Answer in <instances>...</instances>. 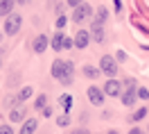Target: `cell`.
<instances>
[{"label": "cell", "instance_id": "ffe728a7", "mask_svg": "<svg viewBox=\"0 0 149 134\" xmlns=\"http://www.w3.org/2000/svg\"><path fill=\"white\" fill-rule=\"evenodd\" d=\"M70 125V114H61V116H56V127H68Z\"/></svg>", "mask_w": 149, "mask_h": 134}, {"label": "cell", "instance_id": "7c38bea8", "mask_svg": "<svg viewBox=\"0 0 149 134\" xmlns=\"http://www.w3.org/2000/svg\"><path fill=\"white\" fill-rule=\"evenodd\" d=\"M38 130V121L36 118H25L23 123H20V132L18 134H34Z\"/></svg>", "mask_w": 149, "mask_h": 134}, {"label": "cell", "instance_id": "9c48e42d", "mask_svg": "<svg viewBox=\"0 0 149 134\" xmlns=\"http://www.w3.org/2000/svg\"><path fill=\"white\" fill-rule=\"evenodd\" d=\"M88 43H91V30H77V34H74V48L84 50V48H88Z\"/></svg>", "mask_w": 149, "mask_h": 134}, {"label": "cell", "instance_id": "83f0119b", "mask_svg": "<svg viewBox=\"0 0 149 134\" xmlns=\"http://www.w3.org/2000/svg\"><path fill=\"white\" fill-rule=\"evenodd\" d=\"M81 2H86V0H65V5H68V7H77V5H81Z\"/></svg>", "mask_w": 149, "mask_h": 134}, {"label": "cell", "instance_id": "ac0fdd59", "mask_svg": "<svg viewBox=\"0 0 149 134\" xmlns=\"http://www.w3.org/2000/svg\"><path fill=\"white\" fill-rule=\"evenodd\" d=\"M147 114H149V109L147 107H138V109H136V111H133V114H131V123H140V121H142V118H147Z\"/></svg>", "mask_w": 149, "mask_h": 134}, {"label": "cell", "instance_id": "5bb4252c", "mask_svg": "<svg viewBox=\"0 0 149 134\" xmlns=\"http://www.w3.org/2000/svg\"><path fill=\"white\" fill-rule=\"evenodd\" d=\"M63 32H61V30H56V34L52 39H50V48L54 50V52H59V50H63Z\"/></svg>", "mask_w": 149, "mask_h": 134}, {"label": "cell", "instance_id": "836d02e7", "mask_svg": "<svg viewBox=\"0 0 149 134\" xmlns=\"http://www.w3.org/2000/svg\"><path fill=\"white\" fill-rule=\"evenodd\" d=\"M106 134H120V132H118V130H109Z\"/></svg>", "mask_w": 149, "mask_h": 134}, {"label": "cell", "instance_id": "4316f807", "mask_svg": "<svg viewBox=\"0 0 149 134\" xmlns=\"http://www.w3.org/2000/svg\"><path fill=\"white\" fill-rule=\"evenodd\" d=\"M0 134H16V132H14V127H11V125L5 123V125H0Z\"/></svg>", "mask_w": 149, "mask_h": 134}, {"label": "cell", "instance_id": "7a4b0ae2", "mask_svg": "<svg viewBox=\"0 0 149 134\" xmlns=\"http://www.w3.org/2000/svg\"><path fill=\"white\" fill-rule=\"evenodd\" d=\"M122 86H124V91L120 93V100L124 107H133L138 102V82L133 80V77H124L122 80Z\"/></svg>", "mask_w": 149, "mask_h": 134}, {"label": "cell", "instance_id": "f546056e", "mask_svg": "<svg viewBox=\"0 0 149 134\" xmlns=\"http://www.w3.org/2000/svg\"><path fill=\"white\" fill-rule=\"evenodd\" d=\"M70 134H91V132H88L86 127H77V130H72Z\"/></svg>", "mask_w": 149, "mask_h": 134}, {"label": "cell", "instance_id": "277c9868", "mask_svg": "<svg viewBox=\"0 0 149 134\" xmlns=\"http://www.w3.org/2000/svg\"><path fill=\"white\" fill-rule=\"evenodd\" d=\"M23 28V16H20L18 11H11L9 16H5V34L7 37H16L18 34V30Z\"/></svg>", "mask_w": 149, "mask_h": 134}, {"label": "cell", "instance_id": "603a6c76", "mask_svg": "<svg viewBox=\"0 0 149 134\" xmlns=\"http://www.w3.org/2000/svg\"><path fill=\"white\" fill-rule=\"evenodd\" d=\"M138 100H149V89L147 86H138Z\"/></svg>", "mask_w": 149, "mask_h": 134}, {"label": "cell", "instance_id": "52a82bcc", "mask_svg": "<svg viewBox=\"0 0 149 134\" xmlns=\"http://www.w3.org/2000/svg\"><path fill=\"white\" fill-rule=\"evenodd\" d=\"M86 96H88V100H91V102H93L95 107H102L104 105V91L102 89H100V86H95V84H91L88 86V91H86Z\"/></svg>", "mask_w": 149, "mask_h": 134}, {"label": "cell", "instance_id": "3957f363", "mask_svg": "<svg viewBox=\"0 0 149 134\" xmlns=\"http://www.w3.org/2000/svg\"><path fill=\"white\" fill-rule=\"evenodd\" d=\"M93 7L88 5V2H81V5H77L72 11V16H70V20H72L74 25H81L84 20H93Z\"/></svg>", "mask_w": 149, "mask_h": 134}, {"label": "cell", "instance_id": "9a60e30c", "mask_svg": "<svg viewBox=\"0 0 149 134\" xmlns=\"http://www.w3.org/2000/svg\"><path fill=\"white\" fill-rule=\"evenodd\" d=\"M81 73H84V77H88V80H97V77L102 75V71H100V66H93V64H88V66L81 68Z\"/></svg>", "mask_w": 149, "mask_h": 134}, {"label": "cell", "instance_id": "6da1fadb", "mask_svg": "<svg viewBox=\"0 0 149 134\" xmlns=\"http://www.w3.org/2000/svg\"><path fill=\"white\" fill-rule=\"evenodd\" d=\"M50 73H52L54 80L61 82V86H70V84H72V80H74V61H68V59H54Z\"/></svg>", "mask_w": 149, "mask_h": 134}, {"label": "cell", "instance_id": "f1b7e54d", "mask_svg": "<svg viewBox=\"0 0 149 134\" xmlns=\"http://www.w3.org/2000/svg\"><path fill=\"white\" fill-rule=\"evenodd\" d=\"M41 111H43V116H45V118H50V116H52V107H47V105H45Z\"/></svg>", "mask_w": 149, "mask_h": 134}, {"label": "cell", "instance_id": "8fae6325", "mask_svg": "<svg viewBox=\"0 0 149 134\" xmlns=\"http://www.w3.org/2000/svg\"><path fill=\"white\" fill-rule=\"evenodd\" d=\"M104 39H106V32H104V25H100V23H95L91 25V41H95V43H104Z\"/></svg>", "mask_w": 149, "mask_h": 134}, {"label": "cell", "instance_id": "ba28073f", "mask_svg": "<svg viewBox=\"0 0 149 134\" xmlns=\"http://www.w3.org/2000/svg\"><path fill=\"white\" fill-rule=\"evenodd\" d=\"M47 48H50V39H47V34H36L34 41H32V50H34L36 55H43Z\"/></svg>", "mask_w": 149, "mask_h": 134}, {"label": "cell", "instance_id": "e575fe53", "mask_svg": "<svg viewBox=\"0 0 149 134\" xmlns=\"http://www.w3.org/2000/svg\"><path fill=\"white\" fill-rule=\"evenodd\" d=\"M0 66H2V59H0Z\"/></svg>", "mask_w": 149, "mask_h": 134}, {"label": "cell", "instance_id": "5b68a950", "mask_svg": "<svg viewBox=\"0 0 149 134\" xmlns=\"http://www.w3.org/2000/svg\"><path fill=\"white\" fill-rule=\"evenodd\" d=\"M100 71H102V75H106V77H115L120 73L118 59L111 57V55H102V59H100Z\"/></svg>", "mask_w": 149, "mask_h": 134}, {"label": "cell", "instance_id": "4dcf8cb0", "mask_svg": "<svg viewBox=\"0 0 149 134\" xmlns=\"http://www.w3.org/2000/svg\"><path fill=\"white\" fill-rule=\"evenodd\" d=\"M129 134H147V132H142L140 127H131V130H129Z\"/></svg>", "mask_w": 149, "mask_h": 134}, {"label": "cell", "instance_id": "1f68e13d", "mask_svg": "<svg viewBox=\"0 0 149 134\" xmlns=\"http://www.w3.org/2000/svg\"><path fill=\"white\" fill-rule=\"evenodd\" d=\"M113 5H115V11L120 14V11H122V2H120V0H113Z\"/></svg>", "mask_w": 149, "mask_h": 134}, {"label": "cell", "instance_id": "4fadbf2b", "mask_svg": "<svg viewBox=\"0 0 149 134\" xmlns=\"http://www.w3.org/2000/svg\"><path fill=\"white\" fill-rule=\"evenodd\" d=\"M56 102H59V107H61V109H63L65 114H68V111L72 109V105H74V98L70 96V93H61V96H59V100H56Z\"/></svg>", "mask_w": 149, "mask_h": 134}, {"label": "cell", "instance_id": "7402d4cb", "mask_svg": "<svg viewBox=\"0 0 149 134\" xmlns=\"http://www.w3.org/2000/svg\"><path fill=\"white\" fill-rule=\"evenodd\" d=\"M16 105H18V98L16 96H7L5 102H2V107H7V109H11V107H16Z\"/></svg>", "mask_w": 149, "mask_h": 134}, {"label": "cell", "instance_id": "d590c367", "mask_svg": "<svg viewBox=\"0 0 149 134\" xmlns=\"http://www.w3.org/2000/svg\"><path fill=\"white\" fill-rule=\"evenodd\" d=\"M147 132H149V127H147Z\"/></svg>", "mask_w": 149, "mask_h": 134}, {"label": "cell", "instance_id": "d6a6232c", "mask_svg": "<svg viewBox=\"0 0 149 134\" xmlns=\"http://www.w3.org/2000/svg\"><path fill=\"white\" fill-rule=\"evenodd\" d=\"M32 0H16V5H20V7H25V5H29Z\"/></svg>", "mask_w": 149, "mask_h": 134}, {"label": "cell", "instance_id": "30bf717a", "mask_svg": "<svg viewBox=\"0 0 149 134\" xmlns=\"http://www.w3.org/2000/svg\"><path fill=\"white\" fill-rule=\"evenodd\" d=\"M25 118H27V109L20 105V102L9 109V121H11V123H23Z\"/></svg>", "mask_w": 149, "mask_h": 134}, {"label": "cell", "instance_id": "484cf974", "mask_svg": "<svg viewBox=\"0 0 149 134\" xmlns=\"http://www.w3.org/2000/svg\"><path fill=\"white\" fill-rule=\"evenodd\" d=\"M115 59H118V64H124V61H127V52H124V50H118V52H115Z\"/></svg>", "mask_w": 149, "mask_h": 134}, {"label": "cell", "instance_id": "44dd1931", "mask_svg": "<svg viewBox=\"0 0 149 134\" xmlns=\"http://www.w3.org/2000/svg\"><path fill=\"white\" fill-rule=\"evenodd\" d=\"M45 105H47V96H45V93H38V96H36V102H34V109L38 111V109H43Z\"/></svg>", "mask_w": 149, "mask_h": 134}, {"label": "cell", "instance_id": "d6986e66", "mask_svg": "<svg viewBox=\"0 0 149 134\" xmlns=\"http://www.w3.org/2000/svg\"><path fill=\"white\" fill-rule=\"evenodd\" d=\"M32 96H34V89H32V86H23V89H20L18 93H16L18 102H27V100H29Z\"/></svg>", "mask_w": 149, "mask_h": 134}, {"label": "cell", "instance_id": "2e32d148", "mask_svg": "<svg viewBox=\"0 0 149 134\" xmlns=\"http://www.w3.org/2000/svg\"><path fill=\"white\" fill-rule=\"evenodd\" d=\"M93 20H95V23H100V25H104V23L109 20V9H106V7H97L95 14H93Z\"/></svg>", "mask_w": 149, "mask_h": 134}, {"label": "cell", "instance_id": "d4e9b609", "mask_svg": "<svg viewBox=\"0 0 149 134\" xmlns=\"http://www.w3.org/2000/svg\"><path fill=\"white\" fill-rule=\"evenodd\" d=\"M72 48H74V39L63 37V50H72Z\"/></svg>", "mask_w": 149, "mask_h": 134}, {"label": "cell", "instance_id": "8992f818", "mask_svg": "<svg viewBox=\"0 0 149 134\" xmlns=\"http://www.w3.org/2000/svg\"><path fill=\"white\" fill-rule=\"evenodd\" d=\"M102 91H104V96H109V98H118L122 93V82H118L115 77H109V80L104 82Z\"/></svg>", "mask_w": 149, "mask_h": 134}, {"label": "cell", "instance_id": "cb8c5ba5", "mask_svg": "<svg viewBox=\"0 0 149 134\" xmlns=\"http://www.w3.org/2000/svg\"><path fill=\"white\" fill-rule=\"evenodd\" d=\"M65 23H68V18H65V14H59L56 16V30H63Z\"/></svg>", "mask_w": 149, "mask_h": 134}, {"label": "cell", "instance_id": "e0dca14e", "mask_svg": "<svg viewBox=\"0 0 149 134\" xmlns=\"http://www.w3.org/2000/svg\"><path fill=\"white\" fill-rule=\"evenodd\" d=\"M14 5H16V0H0V18L2 16H9L11 11H14Z\"/></svg>", "mask_w": 149, "mask_h": 134}]
</instances>
